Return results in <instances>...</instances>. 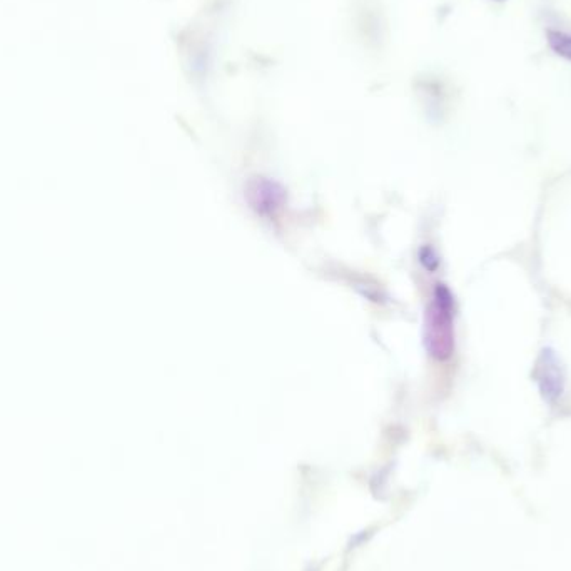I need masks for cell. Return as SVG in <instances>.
Instances as JSON below:
<instances>
[{"mask_svg":"<svg viewBox=\"0 0 571 571\" xmlns=\"http://www.w3.org/2000/svg\"><path fill=\"white\" fill-rule=\"evenodd\" d=\"M496 2H503V0H496Z\"/></svg>","mask_w":571,"mask_h":571,"instance_id":"obj_3","label":"cell"},{"mask_svg":"<svg viewBox=\"0 0 571 571\" xmlns=\"http://www.w3.org/2000/svg\"><path fill=\"white\" fill-rule=\"evenodd\" d=\"M453 299L445 286H438L426 314V344L431 356L448 359L455 349Z\"/></svg>","mask_w":571,"mask_h":571,"instance_id":"obj_1","label":"cell"},{"mask_svg":"<svg viewBox=\"0 0 571 571\" xmlns=\"http://www.w3.org/2000/svg\"><path fill=\"white\" fill-rule=\"evenodd\" d=\"M548 44L555 54L563 57L566 61H571V36L560 31L548 32Z\"/></svg>","mask_w":571,"mask_h":571,"instance_id":"obj_2","label":"cell"}]
</instances>
